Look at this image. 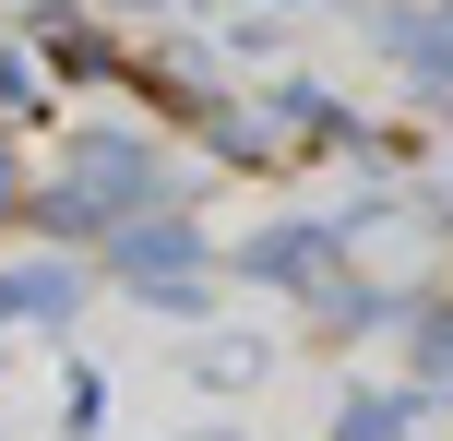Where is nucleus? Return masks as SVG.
Masks as SVG:
<instances>
[{
  "label": "nucleus",
  "instance_id": "nucleus-1",
  "mask_svg": "<svg viewBox=\"0 0 453 441\" xmlns=\"http://www.w3.org/2000/svg\"><path fill=\"white\" fill-rule=\"evenodd\" d=\"M48 227L60 239H96V227H132V215H167V167H156V143L143 132H84L72 143V179H48Z\"/></svg>",
  "mask_w": 453,
  "mask_h": 441
},
{
  "label": "nucleus",
  "instance_id": "nucleus-2",
  "mask_svg": "<svg viewBox=\"0 0 453 441\" xmlns=\"http://www.w3.org/2000/svg\"><path fill=\"white\" fill-rule=\"evenodd\" d=\"M108 262H119V286H132L143 310H203V299H215V275H203V239H191L180 215H132Z\"/></svg>",
  "mask_w": 453,
  "mask_h": 441
},
{
  "label": "nucleus",
  "instance_id": "nucleus-3",
  "mask_svg": "<svg viewBox=\"0 0 453 441\" xmlns=\"http://www.w3.org/2000/svg\"><path fill=\"white\" fill-rule=\"evenodd\" d=\"M441 251V227H430V203H358V215H334V262H358V275H418V262Z\"/></svg>",
  "mask_w": 453,
  "mask_h": 441
},
{
  "label": "nucleus",
  "instance_id": "nucleus-4",
  "mask_svg": "<svg viewBox=\"0 0 453 441\" xmlns=\"http://www.w3.org/2000/svg\"><path fill=\"white\" fill-rule=\"evenodd\" d=\"M382 48L418 72V95H453V0L441 12H382Z\"/></svg>",
  "mask_w": 453,
  "mask_h": 441
},
{
  "label": "nucleus",
  "instance_id": "nucleus-5",
  "mask_svg": "<svg viewBox=\"0 0 453 441\" xmlns=\"http://www.w3.org/2000/svg\"><path fill=\"white\" fill-rule=\"evenodd\" d=\"M322 262H334V227H311V215H298V227H263L239 251V275H263V286H311Z\"/></svg>",
  "mask_w": 453,
  "mask_h": 441
},
{
  "label": "nucleus",
  "instance_id": "nucleus-6",
  "mask_svg": "<svg viewBox=\"0 0 453 441\" xmlns=\"http://www.w3.org/2000/svg\"><path fill=\"white\" fill-rule=\"evenodd\" d=\"M311 310H322V334H370V323L394 310V286L358 275V262H334V275H311Z\"/></svg>",
  "mask_w": 453,
  "mask_h": 441
},
{
  "label": "nucleus",
  "instance_id": "nucleus-7",
  "mask_svg": "<svg viewBox=\"0 0 453 441\" xmlns=\"http://www.w3.org/2000/svg\"><path fill=\"white\" fill-rule=\"evenodd\" d=\"M0 310L12 323H72L84 310V275L72 262H24V275H0Z\"/></svg>",
  "mask_w": 453,
  "mask_h": 441
},
{
  "label": "nucleus",
  "instance_id": "nucleus-8",
  "mask_svg": "<svg viewBox=\"0 0 453 441\" xmlns=\"http://www.w3.org/2000/svg\"><path fill=\"white\" fill-rule=\"evenodd\" d=\"M36 48H48V60H60V72H84V84H119L108 36H96L84 12H60V0H48V12H36Z\"/></svg>",
  "mask_w": 453,
  "mask_h": 441
},
{
  "label": "nucleus",
  "instance_id": "nucleus-9",
  "mask_svg": "<svg viewBox=\"0 0 453 441\" xmlns=\"http://www.w3.org/2000/svg\"><path fill=\"white\" fill-rule=\"evenodd\" d=\"M334 441H406V394H346L334 406Z\"/></svg>",
  "mask_w": 453,
  "mask_h": 441
},
{
  "label": "nucleus",
  "instance_id": "nucleus-10",
  "mask_svg": "<svg viewBox=\"0 0 453 441\" xmlns=\"http://www.w3.org/2000/svg\"><path fill=\"white\" fill-rule=\"evenodd\" d=\"M406 334H418V382H453V310L441 299H406Z\"/></svg>",
  "mask_w": 453,
  "mask_h": 441
},
{
  "label": "nucleus",
  "instance_id": "nucleus-11",
  "mask_svg": "<svg viewBox=\"0 0 453 441\" xmlns=\"http://www.w3.org/2000/svg\"><path fill=\"white\" fill-rule=\"evenodd\" d=\"M203 382H215V394H239V382H263V346H250V334H239V346H203Z\"/></svg>",
  "mask_w": 453,
  "mask_h": 441
},
{
  "label": "nucleus",
  "instance_id": "nucleus-12",
  "mask_svg": "<svg viewBox=\"0 0 453 441\" xmlns=\"http://www.w3.org/2000/svg\"><path fill=\"white\" fill-rule=\"evenodd\" d=\"M0 215H24V179H12V156H0Z\"/></svg>",
  "mask_w": 453,
  "mask_h": 441
},
{
  "label": "nucleus",
  "instance_id": "nucleus-13",
  "mask_svg": "<svg viewBox=\"0 0 453 441\" xmlns=\"http://www.w3.org/2000/svg\"><path fill=\"white\" fill-rule=\"evenodd\" d=\"M0 323H12V310H0Z\"/></svg>",
  "mask_w": 453,
  "mask_h": 441
}]
</instances>
